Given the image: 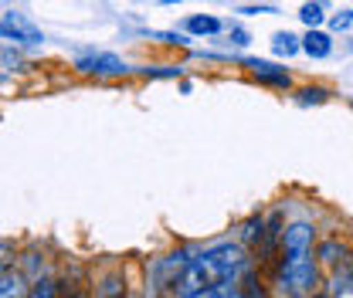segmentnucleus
Instances as JSON below:
<instances>
[{
  "mask_svg": "<svg viewBox=\"0 0 353 298\" xmlns=\"http://www.w3.org/2000/svg\"><path fill=\"white\" fill-rule=\"evenodd\" d=\"M245 271H248V255L238 244H218L204 255L190 257V264L176 278L174 292L176 295H194V292H204V288H231V285L241 281Z\"/></svg>",
  "mask_w": 353,
  "mask_h": 298,
  "instance_id": "nucleus-1",
  "label": "nucleus"
},
{
  "mask_svg": "<svg viewBox=\"0 0 353 298\" xmlns=\"http://www.w3.org/2000/svg\"><path fill=\"white\" fill-rule=\"evenodd\" d=\"M279 285L289 298H306L319 285V271L312 261V248H285L282 268H279Z\"/></svg>",
  "mask_w": 353,
  "mask_h": 298,
  "instance_id": "nucleus-2",
  "label": "nucleus"
},
{
  "mask_svg": "<svg viewBox=\"0 0 353 298\" xmlns=\"http://www.w3.org/2000/svg\"><path fill=\"white\" fill-rule=\"evenodd\" d=\"M0 38H10V41H21V44H41V31L24 21L21 14H0Z\"/></svg>",
  "mask_w": 353,
  "mask_h": 298,
  "instance_id": "nucleus-3",
  "label": "nucleus"
},
{
  "mask_svg": "<svg viewBox=\"0 0 353 298\" xmlns=\"http://www.w3.org/2000/svg\"><path fill=\"white\" fill-rule=\"evenodd\" d=\"M75 68L82 75H99V78H109V75H123L126 72V61L116 58V54H88V58H79Z\"/></svg>",
  "mask_w": 353,
  "mask_h": 298,
  "instance_id": "nucleus-4",
  "label": "nucleus"
},
{
  "mask_svg": "<svg viewBox=\"0 0 353 298\" xmlns=\"http://www.w3.org/2000/svg\"><path fill=\"white\" fill-rule=\"evenodd\" d=\"M248 68H252V75L259 78V82H268V85L275 88H289L292 85V78H289V72L285 68H275V65H268V61H248Z\"/></svg>",
  "mask_w": 353,
  "mask_h": 298,
  "instance_id": "nucleus-5",
  "label": "nucleus"
},
{
  "mask_svg": "<svg viewBox=\"0 0 353 298\" xmlns=\"http://www.w3.org/2000/svg\"><path fill=\"white\" fill-rule=\"evenodd\" d=\"M303 51H306L309 58H326L330 51H333V41L323 34V31H316V28H309V34L303 38Z\"/></svg>",
  "mask_w": 353,
  "mask_h": 298,
  "instance_id": "nucleus-6",
  "label": "nucleus"
},
{
  "mask_svg": "<svg viewBox=\"0 0 353 298\" xmlns=\"http://www.w3.org/2000/svg\"><path fill=\"white\" fill-rule=\"evenodd\" d=\"M0 298H28L24 278L14 275V271H3V268H0Z\"/></svg>",
  "mask_w": 353,
  "mask_h": 298,
  "instance_id": "nucleus-7",
  "label": "nucleus"
},
{
  "mask_svg": "<svg viewBox=\"0 0 353 298\" xmlns=\"http://www.w3.org/2000/svg\"><path fill=\"white\" fill-rule=\"evenodd\" d=\"M187 31L190 34H218L221 21L211 17V14H197V17H187Z\"/></svg>",
  "mask_w": 353,
  "mask_h": 298,
  "instance_id": "nucleus-8",
  "label": "nucleus"
},
{
  "mask_svg": "<svg viewBox=\"0 0 353 298\" xmlns=\"http://www.w3.org/2000/svg\"><path fill=\"white\" fill-rule=\"evenodd\" d=\"M299 47H303L299 38H296V34H289V31H282V34H275V38H272V51H275L279 58H292Z\"/></svg>",
  "mask_w": 353,
  "mask_h": 298,
  "instance_id": "nucleus-9",
  "label": "nucleus"
},
{
  "mask_svg": "<svg viewBox=\"0 0 353 298\" xmlns=\"http://www.w3.org/2000/svg\"><path fill=\"white\" fill-rule=\"evenodd\" d=\"M299 17L306 21L309 28H316V24L323 21V0H312V3H306V7L299 10Z\"/></svg>",
  "mask_w": 353,
  "mask_h": 298,
  "instance_id": "nucleus-10",
  "label": "nucleus"
},
{
  "mask_svg": "<svg viewBox=\"0 0 353 298\" xmlns=\"http://www.w3.org/2000/svg\"><path fill=\"white\" fill-rule=\"evenodd\" d=\"M319 257H323L326 264H336V261L343 257V244H336V241H326V244L319 248Z\"/></svg>",
  "mask_w": 353,
  "mask_h": 298,
  "instance_id": "nucleus-11",
  "label": "nucleus"
},
{
  "mask_svg": "<svg viewBox=\"0 0 353 298\" xmlns=\"http://www.w3.org/2000/svg\"><path fill=\"white\" fill-rule=\"evenodd\" d=\"M299 102H303V105H312V102L319 105V102H326V88H303V92H299Z\"/></svg>",
  "mask_w": 353,
  "mask_h": 298,
  "instance_id": "nucleus-12",
  "label": "nucleus"
},
{
  "mask_svg": "<svg viewBox=\"0 0 353 298\" xmlns=\"http://www.w3.org/2000/svg\"><path fill=\"white\" fill-rule=\"evenodd\" d=\"M330 28H333V31H350L353 28V10H340V14L330 21Z\"/></svg>",
  "mask_w": 353,
  "mask_h": 298,
  "instance_id": "nucleus-13",
  "label": "nucleus"
},
{
  "mask_svg": "<svg viewBox=\"0 0 353 298\" xmlns=\"http://www.w3.org/2000/svg\"><path fill=\"white\" fill-rule=\"evenodd\" d=\"M28 298H54V281H38V285L28 292Z\"/></svg>",
  "mask_w": 353,
  "mask_h": 298,
  "instance_id": "nucleus-14",
  "label": "nucleus"
},
{
  "mask_svg": "<svg viewBox=\"0 0 353 298\" xmlns=\"http://www.w3.org/2000/svg\"><path fill=\"white\" fill-rule=\"evenodd\" d=\"M180 298H228L224 288H204V292H194V295H180Z\"/></svg>",
  "mask_w": 353,
  "mask_h": 298,
  "instance_id": "nucleus-15",
  "label": "nucleus"
},
{
  "mask_svg": "<svg viewBox=\"0 0 353 298\" xmlns=\"http://www.w3.org/2000/svg\"><path fill=\"white\" fill-rule=\"evenodd\" d=\"M231 44H248V31L234 28V31H231Z\"/></svg>",
  "mask_w": 353,
  "mask_h": 298,
  "instance_id": "nucleus-16",
  "label": "nucleus"
},
{
  "mask_svg": "<svg viewBox=\"0 0 353 298\" xmlns=\"http://www.w3.org/2000/svg\"><path fill=\"white\" fill-rule=\"evenodd\" d=\"M160 38H163L167 44H187V38H183V34H160Z\"/></svg>",
  "mask_w": 353,
  "mask_h": 298,
  "instance_id": "nucleus-17",
  "label": "nucleus"
},
{
  "mask_svg": "<svg viewBox=\"0 0 353 298\" xmlns=\"http://www.w3.org/2000/svg\"><path fill=\"white\" fill-rule=\"evenodd\" d=\"M340 298H353V288H350V292H343V295H340Z\"/></svg>",
  "mask_w": 353,
  "mask_h": 298,
  "instance_id": "nucleus-18",
  "label": "nucleus"
}]
</instances>
